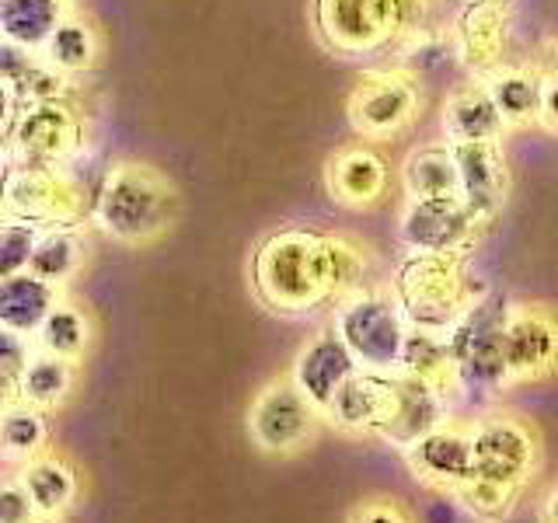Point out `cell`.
<instances>
[{
	"label": "cell",
	"mask_w": 558,
	"mask_h": 523,
	"mask_svg": "<svg viewBox=\"0 0 558 523\" xmlns=\"http://www.w3.org/2000/svg\"><path fill=\"white\" fill-rule=\"evenodd\" d=\"M374 248L366 241L318 223L276 227L252 252L255 301L283 318L336 311L349 293L371 287Z\"/></svg>",
	"instance_id": "6da1fadb"
},
{
	"label": "cell",
	"mask_w": 558,
	"mask_h": 523,
	"mask_svg": "<svg viewBox=\"0 0 558 523\" xmlns=\"http://www.w3.org/2000/svg\"><path fill=\"white\" fill-rule=\"evenodd\" d=\"M179 206V188L161 168L126 157L105 168L101 182L95 185L92 220L112 241L126 248H144L171 234Z\"/></svg>",
	"instance_id": "7a4b0ae2"
},
{
	"label": "cell",
	"mask_w": 558,
	"mask_h": 523,
	"mask_svg": "<svg viewBox=\"0 0 558 523\" xmlns=\"http://www.w3.org/2000/svg\"><path fill=\"white\" fill-rule=\"evenodd\" d=\"M433 0H314L311 25L336 57H374L426 32Z\"/></svg>",
	"instance_id": "3957f363"
},
{
	"label": "cell",
	"mask_w": 558,
	"mask_h": 523,
	"mask_svg": "<svg viewBox=\"0 0 558 523\" xmlns=\"http://www.w3.org/2000/svg\"><path fill=\"white\" fill-rule=\"evenodd\" d=\"M401 311L412 328L450 331L461 314L478 301V290L468 269V255H415L405 252L391 283Z\"/></svg>",
	"instance_id": "277c9868"
},
{
	"label": "cell",
	"mask_w": 558,
	"mask_h": 523,
	"mask_svg": "<svg viewBox=\"0 0 558 523\" xmlns=\"http://www.w3.org/2000/svg\"><path fill=\"white\" fill-rule=\"evenodd\" d=\"M95 188H87L70 165H32L11 161L0 182V209L11 220L46 227H81L92 220Z\"/></svg>",
	"instance_id": "5b68a950"
},
{
	"label": "cell",
	"mask_w": 558,
	"mask_h": 523,
	"mask_svg": "<svg viewBox=\"0 0 558 523\" xmlns=\"http://www.w3.org/2000/svg\"><path fill=\"white\" fill-rule=\"evenodd\" d=\"M506 314H510V296L485 290L447 331L453 363H458V394L482 401V405L510 391L502 363Z\"/></svg>",
	"instance_id": "8992f818"
},
{
	"label": "cell",
	"mask_w": 558,
	"mask_h": 523,
	"mask_svg": "<svg viewBox=\"0 0 558 523\" xmlns=\"http://www.w3.org/2000/svg\"><path fill=\"white\" fill-rule=\"evenodd\" d=\"M336 336L345 342V349L360 363V370L374 374H398L401 356L409 342V318L401 311L391 287H363L349 293L336 307Z\"/></svg>",
	"instance_id": "52a82bcc"
},
{
	"label": "cell",
	"mask_w": 558,
	"mask_h": 523,
	"mask_svg": "<svg viewBox=\"0 0 558 523\" xmlns=\"http://www.w3.org/2000/svg\"><path fill=\"white\" fill-rule=\"evenodd\" d=\"M426 112L423 74L405 63L374 66L356 77L345 95V119L360 139L388 144L405 136Z\"/></svg>",
	"instance_id": "ba28073f"
},
{
	"label": "cell",
	"mask_w": 558,
	"mask_h": 523,
	"mask_svg": "<svg viewBox=\"0 0 558 523\" xmlns=\"http://www.w3.org/2000/svg\"><path fill=\"white\" fill-rule=\"evenodd\" d=\"M87 119L70 95L25 101L8 133V150L32 165H74L87 144Z\"/></svg>",
	"instance_id": "9c48e42d"
},
{
	"label": "cell",
	"mask_w": 558,
	"mask_h": 523,
	"mask_svg": "<svg viewBox=\"0 0 558 523\" xmlns=\"http://www.w3.org/2000/svg\"><path fill=\"white\" fill-rule=\"evenodd\" d=\"M475 478L523 492L541 471V433L517 412H493L468 426Z\"/></svg>",
	"instance_id": "30bf717a"
},
{
	"label": "cell",
	"mask_w": 558,
	"mask_h": 523,
	"mask_svg": "<svg viewBox=\"0 0 558 523\" xmlns=\"http://www.w3.org/2000/svg\"><path fill=\"white\" fill-rule=\"evenodd\" d=\"M322 412L311 405V398L296 388L290 374H279L262 384L248 405V436L258 453L266 458H293L307 450L314 433L322 426Z\"/></svg>",
	"instance_id": "8fae6325"
},
{
	"label": "cell",
	"mask_w": 558,
	"mask_h": 523,
	"mask_svg": "<svg viewBox=\"0 0 558 523\" xmlns=\"http://www.w3.org/2000/svg\"><path fill=\"white\" fill-rule=\"evenodd\" d=\"M488 220L464 203V196H433V199H409L398 214V244L415 255H471L478 244Z\"/></svg>",
	"instance_id": "7c38bea8"
},
{
	"label": "cell",
	"mask_w": 558,
	"mask_h": 523,
	"mask_svg": "<svg viewBox=\"0 0 558 523\" xmlns=\"http://www.w3.org/2000/svg\"><path fill=\"white\" fill-rule=\"evenodd\" d=\"M510 388L541 384L558 374V311L545 301H510L502 336Z\"/></svg>",
	"instance_id": "4fadbf2b"
},
{
	"label": "cell",
	"mask_w": 558,
	"mask_h": 523,
	"mask_svg": "<svg viewBox=\"0 0 558 523\" xmlns=\"http://www.w3.org/2000/svg\"><path fill=\"white\" fill-rule=\"evenodd\" d=\"M395 188V168L380 144L371 139H353L342 144L325 161V192L328 199L349 209V214H366L377 209Z\"/></svg>",
	"instance_id": "5bb4252c"
},
{
	"label": "cell",
	"mask_w": 558,
	"mask_h": 523,
	"mask_svg": "<svg viewBox=\"0 0 558 523\" xmlns=\"http://www.w3.org/2000/svg\"><path fill=\"white\" fill-rule=\"evenodd\" d=\"M412 478L418 485L433 488V492L458 496L461 488L475 478V450H471V433L468 426L450 423L429 429L426 436H418L412 447L401 450Z\"/></svg>",
	"instance_id": "9a60e30c"
},
{
	"label": "cell",
	"mask_w": 558,
	"mask_h": 523,
	"mask_svg": "<svg viewBox=\"0 0 558 523\" xmlns=\"http://www.w3.org/2000/svg\"><path fill=\"white\" fill-rule=\"evenodd\" d=\"M453 161H458L464 203L475 209L482 220L493 223L513 188V168H510V157H506L502 139L453 144Z\"/></svg>",
	"instance_id": "2e32d148"
},
{
	"label": "cell",
	"mask_w": 558,
	"mask_h": 523,
	"mask_svg": "<svg viewBox=\"0 0 558 523\" xmlns=\"http://www.w3.org/2000/svg\"><path fill=\"white\" fill-rule=\"evenodd\" d=\"M506 39H510V0H468L453 25L458 60L475 77H488L506 63Z\"/></svg>",
	"instance_id": "e0dca14e"
},
{
	"label": "cell",
	"mask_w": 558,
	"mask_h": 523,
	"mask_svg": "<svg viewBox=\"0 0 558 523\" xmlns=\"http://www.w3.org/2000/svg\"><path fill=\"white\" fill-rule=\"evenodd\" d=\"M360 370V363L353 360V353L345 349V342L336 336V328H325L318 336H311L296 356L290 363V377L301 388L311 405L325 415V409L331 405V398L339 394L342 384Z\"/></svg>",
	"instance_id": "ac0fdd59"
},
{
	"label": "cell",
	"mask_w": 558,
	"mask_h": 523,
	"mask_svg": "<svg viewBox=\"0 0 558 523\" xmlns=\"http://www.w3.org/2000/svg\"><path fill=\"white\" fill-rule=\"evenodd\" d=\"M398 374L356 370L325 409V418L349 436H377L395 405Z\"/></svg>",
	"instance_id": "d6986e66"
},
{
	"label": "cell",
	"mask_w": 558,
	"mask_h": 523,
	"mask_svg": "<svg viewBox=\"0 0 558 523\" xmlns=\"http://www.w3.org/2000/svg\"><path fill=\"white\" fill-rule=\"evenodd\" d=\"M450 394L429 388V384L415 380L409 374H398V391H395V405L384 429L377 433V440L391 443L398 450L412 447L418 436H426L429 429L450 423Z\"/></svg>",
	"instance_id": "ffe728a7"
},
{
	"label": "cell",
	"mask_w": 558,
	"mask_h": 523,
	"mask_svg": "<svg viewBox=\"0 0 558 523\" xmlns=\"http://www.w3.org/2000/svg\"><path fill=\"white\" fill-rule=\"evenodd\" d=\"M440 126L450 144H478V139H502L510 133L482 77L450 87L440 105Z\"/></svg>",
	"instance_id": "44dd1931"
},
{
	"label": "cell",
	"mask_w": 558,
	"mask_h": 523,
	"mask_svg": "<svg viewBox=\"0 0 558 523\" xmlns=\"http://www.w3.org/2000/svg\"><path fill=\"white\" fill-rule=\"evenodd\" d=\"M398 185L409 199L461 196L458 161H453L450 139H433V144L412 147L398 168Z\"/></svg>",
	"instance_id": "7402d4cb"
},
{
	"label": "cell",
	"mask_w": 558,
	"mask_h": 523,
	"mask_svg": "<svg viewBox=\"0 0 558 523\" xmlns=\"http://www.w3.org/2000/svg\"><path fill=\"white\" fill-rule=\"evenodd\" d=\"M22 485L25 492L35 506V516H52L60 520L70 506L77 502L81 496V478H77V467L70 464L60 453H39V458H32L22 464Z\"/></svg>",
	"instance_id": "603a6c76"
},
{
	"label": "cell",
	"mask_w": 558,
	"mask_h": 523,
	"mask_svg": "<svg viewBox=\"0 0 558 523\" xmlns=\"http://www.w3.org/2000/svg\"><path fill=\"white\" fill-rule=\"evenodd\" d=\"M60 301H63L60 287L46 283L35 272H17L11 279H0V325L32 339Z\"/></svg>",
	"instance_id": "cb8c5ba5"
},
{
	"label": "cell",
	"mask_w": 558,
	"mask_h": 523,
	"mask_svg": "<svg viewBox=\"0 0 558 523\" xmlns=\"http://www.w3.org/2000/svg\"><path fill=\"white\" fill-rule=\"evenodd\" d=\"M488 95H493L496 109L506 122V130H527L537 126V112H541V74L534 66L523 63H502L493 70L488 77Z\"/></svg>",
	"instance_id": "d4e9b609"
},
{
	"label": "cell",
	"mask_w": 558,
	"mask_h": 523,
	"mask_svg": "<svg viewBox=\"0 0 558 523\" xmlns=\"http://www.w3.org/2000/svg\"><path fill=\"white\" fill-rule=\"evenodd\" d=\"M398 374H409V377L423 380V384H429V388L444 391L450 398L458 394V363H453L447 331L412 328Z\"/></svg>",
	"instance_id": "484cf974"
},
{
	"label": "cell",
	"mask_w": 558,
	"mask_h": 523,
	"mask_svg": "<svg viewBox=\"0 0 558 523\" xmlns=\"http://www.w3.org/2000/svg\"><path fill=\"white\" fill-rule=\"evenodd\" d=\"M39 57L46 66H52L66 81L84 77L87 70L98 63V32L87 17L66 11V17L57 25V32H52L46 39V46L39 49Z\"/></svg>",
	"instance_id": "4316f807"
},
{
	"label": "cell",
	"mask_w": 558,
	"mask_h": 523,
	"mask_svg": "<svg viewBox=\"0 0 558 523\" xmlns=\"http://www.w3.org/2000/svg\"><path fill=\"white\" fill-rule=\"evenodd\" d=\"M87 258V241L81 234V227H46L35 241V252L28 262V272L52 287H66L84 269Z\"/></svg>",
	"instance_id": "83f0119b"
},
{
	"label": "cell",
	"mask_w": 558,
	"mask_h": 523,
	"mask_svg": "<svg viewBox=\"0 0 558 523\" xmlns=\"http://www.w3.org/2000/svg\"><path fill=\"white\" fill-rule=\"evenodd\" d=\"M74 374H77V363H66L60 356L32 349L25 370L17 377V401H25V405L43 409V412L60 409L70 398V391H74Z\"/></svg>",
	"instance_id": "f1b7e54d"
},
{
	"label": "cell",
	"mask_w": 558,
	"mask_h": 523,
	"mask_svg": "<svg viewBox=\"0 0 558 523\" xmlns=\"http://www.w3.org/2000/svg\"><path fill=\"white\" fill-rule=\"evenodd\" d=\"M32 345L39 353L60 356L66 363H81L87 356V349H92V318H87L84 307L60 301L49 311L43 328L32 336Z\"/></svg>",
	"instance_id": "f546056e"
},
{
	"label": "cell",
	"mask_w": 558,
	"mask_h": 523,
	"mask_svg": "<svg viewBox=\"0 0 558 523\" xmlns=\"http://www.w3.org/2000/svg\"><path fill=\"white\" fill-rule=\"evenodd\" d=\"M63 17H66L63 0H8L0 39H8L28 52H39Z\"/></svg>",
	"instance_id": "4dcf8cb0"
},
{
	"label": "cell",
	"mask_w": 558,
	"mask_h": 523,
	"mask_svg": "<svg viewBox=\"0 0 558 523\" xmlns=\"http://www.w3.org/2000/svg\"><path fill=\"white\" fill-rule=\"evenodd\" d=\"M46 447L49 426L43 409H32L25 401H11V405L0 409V458L25 464L46 453Z\"/></svg>",
	"instance_id": "1f68e13d"
},
{
	"label": "cell",
	"mask_w": 558,
	"mask_h": 523,
	"mask_svg": "<svg viewBox=\"0 0 558 523\" xmlns=\"http://www.w3.org/2000/svg\"><path fill=\"white\" fill-rule=\"evenodd\" d=\"M520 496L523 492H513V488L493 485V482H485V478H471L453 499H458L478 523H506V520L513 516Z\"/></svg>",
	"instance_id": "d6a6232c"
},
{
	"label": "cell",
	"mask_w": 558,
	"mask_h": 523,
	"mask_svg": "<svg viewBox=\"0 0 558 523\" xmlns=\"http://www.w3.org/2000/svg\"><path fill=\"white\" fill-rule=\"evenodd\" d=\"M39 241V227L22 223V220H4L0 223V279H11L17 272H28V262Z\"/></svg>",
	"instance_id": "836d02e7"
},
{
	"label": "cell",
	"mask_w": 558,
	"mask_h": 523,
	"mask_svg": "<svg viewBox=\"0 0 558 523\" xmlns=\"http://www.w3.org/2000/svg\"><path fill=\"white\" fill-rule=\"evenodd\" d=\"M32 349H35L32 339L0 325V409L17 401V377H22Z\"/></svg>",
	"instance_id": "e575fe53"
},
{
	"label": "cell",
	"mask_w": 558,
	"mask_h": 523,
	"mask_svg": "<svg viewBox=\"0 0 558 523\" xmlns=\"http://www.w3.org/2000/svg\"><path fill=\"white\" fill-rule=\"evenodd\" d=\"M345 523H418V516L412 513V506L401 496L374 492V496H363L349 506Z\"/></svg>",
	"instance_id": "d590c367"
},
{
	"label": "cell",
	"mask_w": 558,
	"mask_h": 523,
	"mask_svg": "<svg viewBox=\"0 0 558 523\" xmlns=\"http://www.w3.org/2000/svg\"><path fill=\"white\" fill-rule=\"evenodd\" d=\"M35 516V506L25 492L22 478L0 482V523H28Z\"/></svg>",
	"instance_id": "8d00e7d4"
},
{
	"label": "cell",
	"mask_w": 558,
	"mask_h": 523,
	"mask_svg": "<svg viewBox=\"0 0 558 523\" xmlns=\"http://www.w3.org/2000/svg\"><path fill=\"white\" fill-rule=\"evenodd\" d=\"M537 126L558 136V66L541 70V112Z\"/></svg>",
	"instance_id": "74e56055"
},
{
	"label": "cell",
	"mask_w": 558,
	"mask_h": 523,
	"mask_svg": "<svg viewBox=\"0 0 558 523\" xmlns=\"http://www.w3.org/2000/svg\"><path fill=\"white\" fill-rule=\"evenodd\" d=\"M17 98H14V92L8 84H0V144H8V133H11V126H14V115H17Z\"/></svg>",
	"instance_id": "f35d334b"
},
{
	"label": "cell",
	"mask_w": 558,
	"mask_h": 523,
	"mask_svg": "<svg viewBox=\"0 0 558 523\" xmlns=\"http://www.w3.org/2000/svg\"><path fill=\"white\" fill-rule=\"evenodd\" d=\"M537 523H558V482L545 488V496L537 502Z\"/></svg>",
	"instance_id": "ab89813d"
},
{
	"label": "cell",
	"mask_w": 558,
	"mask_h": 523,
	"mask_svg": "<svg viewBox=\"0 0 558 523\" xmlns=\"http://www.w3.org/2000/svg\"><path fill=\"white\" fill-rule=\"evenodd\" d=\"M11 161H14V154L8 150V144H0V182H4V174H8Z\"/></svg>",
	"instance_id": "60d3db41"
},
{
	"label": "cell",
	"mask_w": 558,
	"mask_h": 523,
	"mask_svg": "<svg viewBox=\"0 0 558 523\" xmlns=\"http://www.w3.org/2000/svg\"><path fill=\"white\" fill-rule=\"evenodd\" d=\"M28 523H60V520H52V516H32Z\"/></svg>",
	"instance_id": "b9f144b4"
},
{
	"label": "cell",
	"mask_w": 558,
	"mask_h": 523,
	"mask_svg": "<svg viewBox=\"0 0 558 523\" xmlns=\"http://www.w3.org/2000/svg\"><path fill=\"white\" fill-rule=\"evenodd\" d=\"M4 8H8V0H0V25H4Z\"/></svg>",
	"instance_id": "7bdbcfd3"
},
{
	"label": "cell",
	"mask_w": 558,
	"mask_h": 523,
	"mask_svg": "<svg viewBox=\"0 0 558 523\" xmlns=\"http://www.w3.org/2000/svg\"><path fill=\"white\" fill-rule=\"evenodd\" d=\"M8 220V214H4V209H0V223H4Z\"/></svg>",
	"instance_id": "ee69618b"
},
{
	"label": "cell",
	"mask_w": 558,
	"mask_h": 523,
	"mask_svg": "<svg viewBox=\"0 0 558 523\" xmlns=\"http://www.w3.org/2000/svg\"><path fill=\"white\" fill-rule=\"evenodd\" d=\"M63 4H70V0H63Z\"/></svg>",
	"instance_id": "f6af8a7d"
}]
</instances>
